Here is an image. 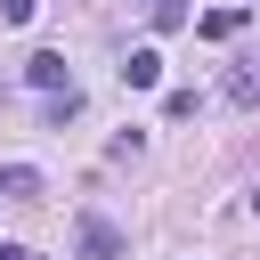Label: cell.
Wrapping results in <instances>:
<instances>
[{"instance_id": "obj_1", "label": "cell", "mask_w": 260, "mask_h": 260, "mask_svg": "<svg viewBox=\"0 0 260 260\" xmlns=\"http://www.w3.org/2000/svg\"><path fill=\"white\" fill-rule=\"evenodd\" d=\"M73 260H122V228L98 219V211H81L73 219Z\"/></svg>"}, {"instance_id": "obj_2", "label": "cell", "mask_w": 260, "mask_h": 260, "mask_svg": "<svg viewBox=\"0 0 260 260\" xmlns=\"http://www.w3.org/2000/svg\"><path fill=\"white\" fill-rule=\"evenodd\" d=\"M32 195H41V171L32 162H8L0 171V203H32Z\"/></svg>"}, {"instance_id": "obj_3", "label": "cell", "mask_w": 260, "mask_h": 260, "mask_svg": "<svg viewBox=\"0 0 260 260\" xmlns=\"http://www.w3.org/2000/svg\"><path fill=\"white\" fill-rule=\"evenodd\" d=\"M228 98L260 114V57H244V65H228Z\"/></svg>"}, {"instance_id": "obj_4", "label": "cell", "mask_w": 260, "mask_h": 260, "mask_svg": "<svg viewBox=\"0 0 260 260\" xmlns=\"http://www.w3.org/2000/svg\"><path fill=\"white\" fill-rule=\"evenodd\" d=\"M24 73H32V81H41L49 98H57V89H73V73H65V57H57V49H41V57L24 65Z\"/></svg>"}, {"instance_id": "obj_5", "label": "cell", "mask_w": 260, "mask_h": 260, "mask_svg": "<svg viewBox=\"0 0 260 260\" xmlns=\"http://www.w3.org/2000/svg\"><path fill=\"white\" fill-rule=\"evenodd\" d=\"M122 81H130V89H154V81H162V57H154V49H130V57H122Z\"/></svg>"}, {"instance_id": "obj_6", "label": "cell", "mask_w": 260, "mask_h": 260, "mask_svg": "<svg viewBox=\"0 0 260 260\" xmlns=\"http://www.w3.org/2000/svg\"><path fill=\"white\" fill-rule=\"evenodd\" d=\"M228 32H244V8H211L203 16V41H228Z\"/></svg>"}, {"instance_id": "obj_7", "label": "cell", "mask_w": 260, "mask_h": 260, "mask_svg": "<svg viewBox=\"0 0 260 260\" xmlns=\"http://www.w3.org/2000/svg\"><path fill=\"white\" fill-rule=\"evenodd\" d=\"M73 114H81V89H57V98H49V122H57V130H65V122H73Z\"/></svg>"}, {"instance_id": "obj_8", "label": "cell", "mask_w": 260, "mask_h": 260, "mask_svg": "<svg viewBox=\"0 0 260 260\" xmlns=\"http://www.w3.org/2000/svg\"><path fill=\"white\" fill-rule=\"evenodd\" d=\"M32 8H41V0H0V16H8V24H24Z\"/></svg>"}, {"instance_id": "obj_9", "label": "cell", "mask_w": 260, "mask_h": 260, "mask_svg": "<svg viewBox=\"0 0 260 260\" xmlns=\"http://www.w3.org/2000/svg\"><path fill=\"white\" fill-rule=\"evenodd\" d=\"M0 260H32V252H16V244H0Z\"/></svg>"}, {"instance_id": "obj_10", "label": "cell", "mask_w": 260, "mask_h": 260, "mask_svg": "<svg viewBox=\"0 0 260 260\" xmlns=\"http://www.w3.org/2000/svg\"><path fill=\"white\" fill-rule=\"evenodd\" d=\"M252 211H260V187H252Z\"/></svg>"}, {"instance_id": "obj_11", "label": "cell", "mask_w": 260, "mask_h": 260, "mask_svg": "<svg viewBox=\"0 0 260 260\" xmlns=\"http://www.w3.org/2000/svg\"><path fill=\"white\" fill-rule=\"evenodd\" d=\"M154 8H162V0H154Z\"/></svg>"}]
</instances>
